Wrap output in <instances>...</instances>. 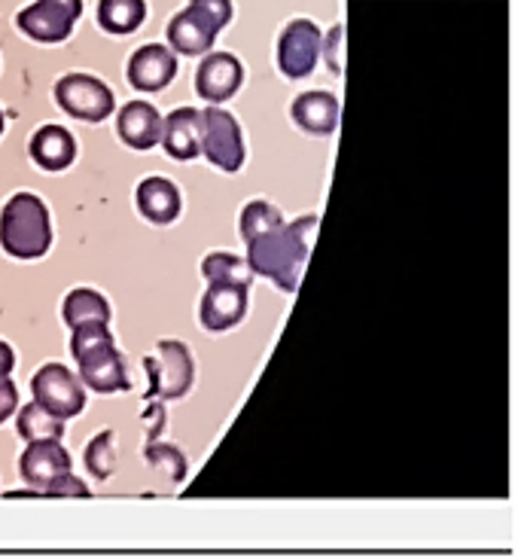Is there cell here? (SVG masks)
Here are the masks:
<instances>
[{"label":"cell","instance_id":"obj_3","mask_svg":"<svg viewBox=\"0 0 521 558\" xmlns=\"http://www.w3.org/2000/svg\"><path fill=\"white\" fill-rule=\"evenodd\" d=\"M52 242L49 211L37 196L19 193L0 211V244L10 257L37 259L44 257Z\"/></svg>","mask_w":521,"mask_h":558},{"label":"cell","instance_id":"obj_18","mask_svg":"<svg viewBox=\"0 0 521 558\" xmlns=\"http://www.w3.org/2000/svg\"><path fill=\"white\" fill-rule=\"evenodd\" d=\"M293 120L312 135H329L339 125V101L329 92H305L293 105Z\"/></svg>","mask_w":521,"mask_h":558},{"label":"cell","instance_id":"obj_29","mask_svg":"<svg viewBox=\"0 0 521 558\" xmlns=\"http://www.w3.org/2000/svg\"><path fill=\"white\" fill-rule=\"evenodd\" d=\"M15 407H19V391H15V385L10 381V376H0V424L13 415Z\"/></svg>","mask_w":521,"mask_h":558},{"label":"cell","instance_id":"obj_27","mask_svg":"<svg viewBox=\"0 0 521 558\" xmlns=\"http://www.w3.org/2000/svg\"><path fill=\"white\" fill-rule=\"evenodd\" d=\"M44 495H49V498H89V488L80 483L74 473H61L59 480L46 485Z\"/></svg>","mask_w":521,"mask_h":558},{"label":"cell","instance_id":"obj_23","mask_svg":"<svg viewBox=\"0 0 521 558\" xmlns=\"http://www.w3.org/2000/svg\"><path fill=\"white\" fill-rule=\"evenodd\" d=\"M15 427H19L22 439H28V442L61 439V434H64V422H61V418H56L49 409L40 407L37 400H34V403H28V407H22L19 418H15Z\"/></svg>","mask_w":521,"mask_h":558},{"label":"cell","instance_id":"obj_15","mask_svg":"<svg viewBox=\"0 0 521 558\" xmlns=\"http://www.w3.org/2000/svg\"><path fill=\"white\" fill-rule=\"evenodd\" d=\"M120 137L134 150H149L162 141V117L147 101H132L120 110Z\"/></svg>","mask_w":521,"mask_h":558},{"label":"cell","instance_id":"obj_22","mask_svg":"<svg viewBox=\"0 0 521 558\" xmlns=\"http://www.w3.org/2000/svg\"><path fill=\"white\" fill-rule=\"evenodd\" d=\"M202 275L208 278V284L241 287V290H247L251 281H254V269L244 259L232 257V254H210V257H205Z\"/></svg>","mask_w":521,"mask_h":558},{"label":"cell","instance_id":"obj_19","mask_svg":"<svg viewBox=\"0 0 521 558\" xmlns=\"http://www.w3.org/2000/svg\"><path fill=\"white\" fill-rule=\"evenodd\" d=\"M137 208L153 223H171V220H178V186L171 181H165V178H147V181H141V186H137Z\"/></svg>","mask_w":521,"mask_h":558},{"label":"cell","instance_id":"obj_26","mask_svg":"<svg viewBox=\"0 0 521 558\" xmlns=\"http://www.w3.org/2000/svg\"><path fill=\"white\" fill-rule=\"evenodd\" d=\"M147 461L153 464V470L165 473L171 483H180V480L186 476V458H183L174 446H159V442H153V446H147Z\"/></svg>","mask_w":521,"mask_h":558},{"label":"cell","instance_id":"obj_6","mask_svg":"<svg viewBox=\"0 0 521 558\" xmlns=\"http://www.w3.org/2000/svg\"><path fill=\"white\" fill-rule=\"evenodd\" d=\"M31 391H34V400L44 409H49L56 418L68 422L83 412L86 407V391L83 385L76 381V376L61 366V363H46L44 369L37 376L31 378Z\"/></svg>","mask_w":521,"mask_h":558},{"label":"cell","instance_id":"obj_14","mask_svg":"<svg viewBox=\"0 0 521 558\" xmlns=\"http://www.w3.org/2000/svg\"><path fill=\"white\" fill-rule=\"evenodd\" d=\"M244 312H247V290H241V287L210 284L205 300H202V324H205V330H229V327H235L244 317Z\"/></svg>","mask_w":521,"mask_h":558},{"label":"cell","instance_id":"obj_16","mask_svg":"<svg viewBox=\"0 0 521 558\" xmlns=\"http://www.w3.org/2000/svg\"><path fill=\"white\" fill-rule=\"evenodd\" d=\"M74 135L61 125H44L37 135L31 137V159L46 171H64L74 162Z\"/></svg>","mask_w":521,"mask_h":558},{"label":"cell","instance_id":"obj_21","mask_svg":"<svg viewBox=\"0 0 521 558\" xmlns=\"http://www.w3.org/2000/svg\"><path fill=\"white\" fill-rule=\"evenodd\" d=\"M147 15L144 0H101L98 3V22L110 34H132Z\"/></svg>","mask_w":521,"mask_h":558},{"label":"cell","instance_id":"obj_7","mask_svg":"<svg viewBox=\"0 0 521 558\" xmlns=\"http://www.w3.org/2000/svg\"><path fill=\"white\" fill-rule=\"evenodd\" d=\"M80 13H83V0H34L19 13L15 22L31 40L61 44L64 37H71Z\"/></svg>","mask_w":521,"mask_h":558},{"label":"cell","instance_id":"obj_9","mask_svg":"<svg viewBox=\"0 0 521 558\" xmlns=\"http://www.w3.org/2000/svg\"><path fill=\"white\" fill-rule=\"evenodd\" d=\"M149 376H153V388L149 391L165 400L183 397L193 385V357L180 342H159L156 357H149Z\"/></svg>","mask_w":521,"mask_h":558},{"label":"cell","instance_id":"obj_30","mask_svg":"<svg viewBox=\"0 0 521 558\" xmlns=\"http://www.w3.org/2000/svg\"><path fill=\"white\" fill-rule=\"evenodd\" d=\"M15 366V354L13 348L7 345V342H0V376H10Z\"/></svg>","mask_w":521,"mask_h":558},{"label":"cell","instance_id":"obj_24","mask_svg":"<svg viewBox=\"0 0 521 558\" xmlns=\"http://www.w3.org/2000/svg\"><path fill=\"white\" fill-rule=\"evenodd\" d=\"M281 214L275 205H268V202H251L244 214H241V235H244V242H251L256 235H263L268 229L281 227Z\"/></svg>","mask_w":521,"mask_h":558},{"label":"cell","instance_id":"obj_5","mask_svg":"<svg viewBox=\"0 0 521 558\" xmlns=\"http://www.w3.org/2000/svg\"><path fill=\"white\" fill-rule=\"evenodd\" d=\"M198 147L223 171H239L244 166V137L239 122L220 107L198 110Z\"/></svg>","mask_w":521,"mask_h":558},{"label":"cell","instance_id":"obj_10","mask_svg":"<svg viewBox=\"0 0 521 558\" xmlns=\"http://www.w3.org/2000/svg\"><path fill=\"white\" fill-rule=\"evenodd\" d=\"M320 56V31L308 19H296L290 22L281 34V44H278V64L287 76H308L317 64Z\"/></svg>","mask_w":521,"mask_h":558},{"label":"cell","instance_id":"obj_12","mask_svg":"<svg viewBox=\"0 0 521 558\" xmlns=\"http://www.w3.org/2000/svg\"><path fill=\"white\" fill-rule=\"evenodd\" d=\"M22 480L34 488H46L61 473H71V454L59 439H44V442H28V449L19 458Z\"/></svg>","mask_w":521,"mask_h":558},{"label":"cell","instance_id":"obj_13","mask_svg":"<svg viewBox=\"0 0 521 558\" xmlns=\"http://www.w3.org/2000/svg\"><path fill=\"white\" fill-rule=\"evenodd\" d=\"M178 74V59L171 49L159 44H149L137 49L129 61V83L141 92H159L165 89Z\"/></svg>","mask_w":521,"mask_h":558},{"label":"cell","instance_id":"obj_17","mask_svg":"<svg viewBox=\"0 0 521 558\" xmlns=\"http://www.w3.org/2000/svg\"><path fill=\"white\" fill-rule=\"evenodd\" d=\"M162 147L168 150V156H174L180 162H190L202 153V147H198V110L180 107L162 122Z\"/></svg>","mask_w":521,"mask_h":558},{"label":"cell","instance_id":"obj_8","mask_svg":"<svg viewBox=\"0 0 521 558\" xmlns=\"http://www.w3.org/2000/svg\"><path fill=\"white\" fill-rule=\"evenodd\" d=\"M56 101L64 113L83 122H101L113 113V92L86 74L61 76L56 83Z\"/></svg>","mask_w":521,"mask_h":558},{"label":"cell","instance_id":"obj_25","mask_svg":"<svg viewBox=\"0 0 521 558\" xmlns=\"http://www.w3.org/2000/svg\"><path fill=\"white\" fill-rule=\"evenodd\" d=\"M86 468L95 480H107L117 470V452H113V434L101 430L98 437L92 439L86 449Z\"/></svg>","mask_w":521,"mask_h":558},{"label":"cell","instance_id":"obj_11","mask_svg":"<svg viewBox=\"0 0 521 558\" xmlns=\"http://www.w3.org/2000/svg\"><path fill=\"white\" fill-rule=\"evenodd\" d=\"M241 80H244V68H241V61L235 56L210 52L208 59L202 61L198 74H195V89L205 101L220 105V101H229L239 92Z\"/></svg>","mask_w":521,"mask_h":558},{"label":"cell","instance_id":"obj_1","mask_svg":"<svg viewBox=\"0 0 521 558\" xmlns=\"http://www.w3.org/2000/svg\"><path fill=\"white\" fill-rule=\"evenodd\" d=\"M317 217H299L290 227H275L247 242V266L254 275H266L283 293H293L317 239Z\"/></svg>","mask_w":521,"mask_h":558},{"label":"cell","instance_id":"obj_4","mask_svg":"<svg viewBox=\"0 0 521 558\" xmlns=\"http://www.w3.org/2000/svg\"><path fill=\"white\" fill-rule=\"evenodd\" d=\"M232 19V0H193L183 13H178L168 25V44L183 56L208 52L217 34Z\"/></svg>","mask_w":521,"mask_h":558},{"label":"cell","instance_id":"obj_31","mask_svg":"<svg viewBox=\"0 0 521 558\" xmlns=\"http://www.w3.org/2000/svg\"><path fill=\"white\" fill-rule=\"evenodd\" d=\"M0 132H3V113H0Z\"/></svg>","mask_w":521,"mask_h":558},{"label":"cell","instance_id":"obj_20","mask_svg":"<svg viewBox=\"0 0 521 558\" xmlns=\"http://www.w3.org/2000/svg\"><path fill=\"white\" fill-rule=\"evenodd\" d=\"M64 324L71 330L83 327V324H110V305L98 290L80 287L64 300Z\"/></svg>","mask_w":521,"mask_h":558},{"label":"cell","instance_id":"obj_28","mask_svg":"<svg viewBox=\"0 0 521 558\" xmlns=\"http://www.w3.org/2000/svg\"><path fill=\"white\" fill-rule=\"evenodd\" d=\"M327 61L329 71L342 74L344 71V25H336L327 37Z\"/></svg>","mask_w":521,"mask_h":558},{"label":"cell","instance_id":"obj_2","mask_svg":"<svg viewBox=\"0 0 521 558\" xmlns=\"http://www.w3.org/2000/svg\"><path fill=\"white\" fill-rule=\"evenodd\" d=\"M71 351H74L76 363H80V376L89 385L92 391L113 393L129 388V376H125V361L113 345V336L107 324H83L74 327V339H71Z\"/></svg>","mask_w":521,"mask_h":558}]
</instances>
